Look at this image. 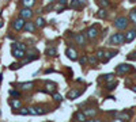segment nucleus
<instances>
[{
	"label": "nucleus",
	"mask_w": 136,
	"mask_h": 122,
	"mask_svg": "<svg viewBox=\"0 0 136 122\" xmlns=\"http://www.w3.org/2000/svg\"><path fill=\"white\" fill-rule=\"evenodd\" d=\"M36 24L38 27H44L45 26V19L42 18V16H38V18L36 19Z\"/></svg>",
	"instance_id": "22"
},
{
	"label": "nucleus",
	"mask_w": 136,
	"mask_h": 122,
	"mask_svg": "<svg viewBox=\"0 0 136 122\" xmlns=\"http://www.w3.org/2000/svg\"><path fill=\"white\" fill-rule=\"evenodd\" d=\"M135 38H136V29L129 30V31H127V33H125V42H127V44L132 42V41H133Z\"/></svg>",
	"instance_id": "10"
},
{
	"label": "nucleus",
	"mask_w": 136,
	"mask_h": 122,
	"mask_svg": "<svg viewBox=\"0 0 136 122\" xmlns=\"http://www.w3.org/2000/svg\"><path fill=\"white\" fill-rule=\"evenodd\" d=\"M102 77H103V79H105L106 81H110V80H113V77H114V76H113V75H112V73H108V75H103Z\"/></svg>",
	"instance_id": "33"
},
{
	"label": "nucleus",
	"mask_w": 136,
	"mask_h": 122,
	"mask_svg": "<svg viewBox=\"0 0 136 122\" xmlns=\"http://www.w3.org/2000/svg\"><path fill=\"white\" fill-rule=\"evenodd\" d=\"M132 89H133V91L136 92V87H132Z\"/></svg>",
	"instance_id": "39"
},
{
	"label": "nucleus",
	"mask_w": 136,
	"mask_h": 122,
	"mask_svg": "<svg viewBox=\"0 0 136 122\" xmlns=\"http://www.w3.org/2000/svg\"><path fill=\"white\" fill-rule=\"evenodd\" d=\"M113 115L116 118V121H129L131 119V114L120 111V113H113Z\"/></svg>",
	"instance_id": "6"
},
{
	"label": "nucleus",
	"mask_w": 136,
	"mask_h": 122,
	"mask_svg": "<svg viewBox=\"0 0 136 122\" xmlns=\"http://www.w3.org/2000/svg\"><path fill=\"white\" fill-rule=\"evenodd\" d=\"M87 4V0H71V4L69 7L72 8V10H82V8Z\"/></svg>",
	"instance_id": "4"
},
{
	"label": "nucleus",
	"mask_w": 136,
	"mask_h": 122,
	"mask_svg": "<svg viewBox=\"0 0 136 122\" xmlns=\"http://www.w3.org/2000/svg\"><path fill=\"white\" fill-rule=\"evenodd\" d=\"M18 87L21 89H23V91H29V89H31L34 87V83L33 81H29V83H21V84H18Z\"/></svg>",
	"instance_id": "14"
},
{
	"label": "nucleus",
	"mask_w": 136,
	"mask_h": 122,
	"mask_svg": "<svg viewBox=\"0 0 136 122\" xmlns=\"http://www.w3.org/2000/svg\"><path fill=\"white\" fill-rule=\"evenodd\" d=\"M11 106L14 109H19L21 107V100H18V99H12L11 100Z\"/></svg>",
	"instance_id": "27"
},
{
	"label": "nucleus",
	"mask_w": 136,
	"mask_h": 122,
	"mask_svg": "<svg viewBox=\"0 0 136 122\" xmlns=\"http://www.w3.org/2000/svg\"><path fill=\"white\" fill-rule=\"evenodd\" d=\"M135 27H136V23H135Z\"/></svg>",
	"instance_id": "40"
},
{
	"label": "nucleus",
	"mask_w": 136,
	"mask_h": 122,
	"mask_svg": "<svg viewBox=\"0 0 136 122\" xmlns=\"http://www.w3.org/2000/svg\"><path fill=\"white\" fill-rule=\"evenodd\" d=\"M128 26V19L125 16H118V18L114 19V27L118 30H124Z\"/></svg>",
	"instance_id": "2"
},
{
	"label": "nucleus",
	"mask_w": 136,
	"mask_h": 122,
	"mask_svg": "<svg viewBox=\"0 0 136 122\" xmlns=\"http://www.w3.org/2000/svg\"><path fill=\"white\" fill-rule=\"evenodd\" d=\"M128 59L129 60H136V53H131L129 56H128Z\"/></svg>",
	"instance_id": "36"
},
{
	"label": "nucleus",
	"mask_w": 136,
	"mask_h": 122,
	"mask_svg": "<svg viewBox=\"0 0 136 122\" xmlns=\"http://www.w3.org/2000/svg\"><path fill=\"white\" fill-rule=\"evenodd\" d=\"M124 42H125V35L121 34V33L112 34V37L109 39V44L110 45H120V44H124Z\"/></svg>",
	"instance_id": "1"
},
{
	"label": "nucleus",
	"mask_w": 136,
	"mask_h": 122,
	"mask_svg": "<svg viewBox=\"0 0 136 122\" xmlns=\"http://www.w3.org/2000/svg\"><path fill=\"white\" fill-rule=\"evenodd\" d=\"M45 53H46L48 56H51V57H56V56H57V50H56V47H54V46L48 47Z\"/></svg>",
	"instance_id": "19"
},
{
	"label": "nucleus",
	"mask_w": 136,
	"mask_h": 122,
	"mask_svg": "<svg viewBox=\"0 0 136 122\" xmlns=\"http://www.w3.org/2000/svg\"><path fill=\"white\" fill-rule=\"evenodd\" d=\"M12 47H17V49H22V50H25V49H26L25 44H22V42H14V44H12Z\"/></svg>",
	"instance_id": "26"
},
{
	"label": "nucleus",
	"mask_w": 136,
	"mask_h": 122,
	"mask_svg": "<svg viewBox=\"0 0 136 122\" xmlns=\"http://www.w3.org/2000/svg\"><path fill=\"white\" fill-rule=\"evenodd\" d=\"M67 2L68 0H59V3H61V4H67Z\"/></svg>",
	"instance_id": "38"
},
{
	"label": "nucleus",
	"mask_w": 136,
	"mask_h": 122,
	"mask_svg": "<svg viewBox=\"0 0 136 122\" xmlns=\"http://www.w3.org/2000/svg\"><path fill=\"white\" fill-rule=\"evenodd\" d=\"M10 94H11L12 96H15V98H19V95H21L18 91H14V89H11V91H10Z\"/></svg>",
	"instance_id": "35"
},
{
	"label": "nucleus",
	"mask_w": 136,
	"mask_h": 122,
	"mask_svg": "<svg viewBox=\"0 0 136 122\" xmlns=\"http://www.w3.org/2000/svg\"><path fill=\"white\" fill-rule=\"evenodd\" d=\"M19 114H21V115H27V114H29V109H21Z\"/></svg>",
	"instance_id": "34"
},
{
	"label": "nucleus",
	"mask_w": 136,
	"mask_h": 122,
	"mask_svg": "<svg viewBox=\"0 0 136 122\" xmlns=\"http://www.w3.org/2000/svg\"><path fill=\"white\" fill-rule=\"evenodd\" d=\"M64 8H66V4H61V3H59V4H56V6H54V10L57 11V12L63 11Z\"/></svg>",
	"instance_id": "28"
},
{
	"label": "nucleus",
	"mask_w": 136,
	"mask_h": 122,
	"mask_svg": "<svg viewBox=\"0 0 136 122\" xmlns=\"http://www.w3.org/2000/svg\"><path fill=\"white\" fill-rule=\"evenodd\" d=\"M117 86V81H114V80H110V81H108V84H106V88L109 89V91H112V89H114V87Z\"/></svg>",
	"instance_id": "23"
},
{
	"label": "nucleus",
	"mask_w": 136,
	"mask_h": 122,
	"mask_svg": "<svg viewBox=\"0 0 136 122\" xmlns=\"http://www.w3.org/2000/svg\"><path fill=\"white\" fill-rule=\"evenodd\" d=\"M86 61H87V57H86V56L80 59V64H82V65H84V64H86Z\"/></svg>",
	"instance_id": "37"
},
{
	"label": "nucleus",
	"mask_w": 136,
	"mask_h": 122,
	"mask_svg": "<svg viewBox=\"0 0 136 122\" xmlns=\"http://www.w3.org/2000/svg\"><path fill=\"white\" fill-rule=\"evenodd\" d=\"M26 19H23L22 16H19V18H17L14 22H12V29L14 30H17V31H19V30H22V29H25V24H26V22H25Z\"/></svg>",
	"instance_id": "3"
},
{
	"label": "nucleus",
	"mask_w": 136,
	"mask_h": 122,
	"mask_svg": "<svg viewBox=\"0 0 136 122\" xmlns=\"http://www.w3.org/2000/svg\"><path fill=\"white\" fill-rule=\"evenodd\" d=\"M83 113L86 114V117H87V118H89V117H91V118H93V117L95 115V114H97V110L93 109V107H87V109H84V110H83Z\"/></svg>",
	"instance_id": "17"
},
{
	"label": "nucleus",
	"mask_w": 136,
	"mask_h": 122,
	"mask_svg": "<svg viewBox=\"0 0 136 122\" xmlns=\"http://www.w3.org/2000/svg\"><path fill=\"white\" fill-rule=\"evenodd\" d=\"M12 56L15 59L18 60H22L23 57H25V50H22V49H17V47H12Z\"/></svg>",
	"instance_id": "12"
},
{
	"label": "nucleus",
	"mask_w": 136,
	"mask_h": 122,
	"mask_svg": "<svg viewBox=\"0 0 136 122\" xmlns=\"http://www.w3.org/2000/svg\"><path fill=\"white\" fill-rule=\"evenodd\" d=\"M79 95H80V91H78V89H71V91L67 94V98L69 100H74V99H76Z\"/></svg>",
	"instance_id": "15"
},
{
	"label": "nucleus",
	"mask_w": 136,
	"mask_h": 122,
	"mask_svg": "<svg viewBox=\"0 0 136 122\" xmlns=\"http://www.w3.org/2000/svg\"><path fill=\"white\" fill-rule=\"evenodd\" d=\"M131 69H132V68H131L129 64H120V65H117L116 72L118 73V75H124V73H128Z\"/></svg>",
	"instance_id": "5"
},
{
	"label": "nucleus",
	"mask_w": 136,
	"mask_h": 122,
	"mask_svg": "<svg viewBox=\"0 0 136 122\" xmlns=\"http://www.w3.org/2000/svg\"><path fill=\"white\" fill-rule=\"evenodd\" d=\"M19 15L22 16L23 19H30L33 16V11H31L30 7H23L22 10L19 11Z\"/></svg>",
	"instance_id": "7"
},
{
	"label": "nucleus",
	"mask_w": 136,
	"mask_h": 122,
	"mask_svg": "<svg viewBox=\"0 0 136 122\" xmlns=\"http://www.w3.org/2000/svg\"><path fill=\"white\" fill-rule=\"evenodd\" d=\"M129 18H131L135 23H136V10H132V11L129 12Z\"/></svg>",
	"instance_id": "31"
},
{
	"label": "nucleus",
	"mask_w": 136,
	"mask_h": 122,
	"mask_svg": "<svg viewBox=\"0 0 136 122\" xmlns=\"http://www.w3.org/2000/svg\"><path fill=\"white\" fill-rule=\"evenodd\" d=\"M53 99H54L56 102H61V100H63V96H61L60 94H53Z\"/></svg>",
	"instance_id": "32"
},
{
	"label": "nucleus",
	"mask_w": 136,
	"mask_h": 122,
	"mask_svg": "<svg viewBox=\"0 0 136 122\" xmlns=\"http://www.w3.org/2000/svg\"><path fill=\"white\" fill-rule=\"evenodd\" d=\"M89 62H90L91 65H94V67H97L98 62H99V60H98V57L94 54V56H89Z\"/></svg>",
	"instance_id": "20"
},
{
	"label": "nucleus",
	"mask_w": 136,
	"mask_h": 122,
	"mask_svg": "<svg viewBox=\"0 0 136 122\" xmlns=\"http://www.w3.org/2000/svg\"><path fill=\"white\" fill-rule=\"evenodd\" d=\"M29 114H30V115H38L37 107H30V109H29Z\"/></svg>",
	"instance_id": "30"
},
{
	"label": "nucleus",
	"mask_w": 136,
	"mask_h": 122,
	"mask_svg": "<svg viewBox=\"0 0 136 122\" xmlns=\"http://www.w3.org/2000/svg\"><path fill=\"white\" fill-rule=\"evenodd\" d=\"M46 89L48 91H56V88H57V86H56L54 83H46Z\"/></svg>",
	"instance_id": "25"
},
{
	"label": "nucleus",
	"mask_w": 136,
	"mask_h": 122,
	"mask_svg": "<svg viewBox=\"0 0 136 122\" xmlns=\"http://www.w3.org/2000/svg\"><path fill=\"white\" fill-rule=\"evenodd\" d=\"M74 118H75L76 121H86V119H87L86 114H84V113H82V111H78V113H75Z\"/></svg>",
	"instance_id": "18"
},
{
	"label": "nucleus",
	"mask_w": 136,
	"mask_h": 122,
	"mask_svg": "<svg viewBox=\"0 0 136 122\" xmlns=\"http://www.w3.org/2000/svg\"><path fill=\"white\" fill-rule=\"evenodd\" d=\"M66 54H67V57H68L69 60H72V61L78 60V53H76V50H75L74 47H67Z\"/></svg>",
	"instance_id": "9"
},
{
	"label": "nucleus",
	"mask_w": 136,
	"mask_h": 122,
	"mask_svg": "<svg viewBox=\"0 0 136 122\" xmlns=\"http://www.w3.org/2000/svg\"><path fill=\"white\" fill-rule=\"evenodd\" d=\"M95 56L98 57V60H99V61H103V62H108V60H106V57H105V50H103V49H98V50H97V53H95Z\"/></svg>",
	"instance_id": "16"
},
{
	"label": "nucleus",
	"mask_w": 136,
	"mask_h": 122,
	"mask_svg": "<svg viewBox=\"0 0 136 122\" xmlns=\"http://www.w3.org/2000/svg\"><path fill=\"white\" fill-rule=\"evenodd\" d=\"M99 6L101 7H103V8H106V7H109L110 6V3H109V0H99Z\"/></svg>",
	"instance_id": "29"
},
{
	"label": "nucleus",
	"mask_w": 136,
	"mask_h": 122,
	"mask_svg": "<svg viewBox=\"0 0 136 122\" xmlns=\"http://www.w3.org/2000/svg\"><path fill=\"white\" fill-rule=\"evenodd\" d=\"M36 27H37L36 22H30V20H27L26 24H25V30L29 31V33H34V31H36Z\"/></svg>",
	"instance_id": "13"
},
{
	"label": "nucleus",
	"mask_w": 136,
	"mask_h": 122,
	"mask_svg": "<svg viewBox=\"0 0 136 122\" xmlns=\"http://www.w3.org/2000/svg\"><path fill=\"white\" fill-rule=\"evenodd\" d=\"M97 16H98V18H106L108 14H106V10H105V8H101V10H98Z\"/></svg>",
	"instance_id": "24"
},
{
	"label": "nucleus",
	"mask_w": 136,
	"mask_h": 122,
	"mask_svg": "<svg viewBox=\"0 0 136 122\" xmlns=\"http://www.w3.org/2000/svg\"><path fill=\"white\" fill-rule=\"evenodd\" d=\"M74 39H75V42L79 46H84L86 45V37H84V34H75Z\"/></svg>",
	"instance_id": "11"
},
{
	"label": "nucleus",
	"mask_w": 136,
	"mask_h": 122,
	"mask_svg": "<svg viewBox=\"0 0 136 122\" xmlns=\"http://www.w3.org/2000/svg\"><path fill=\"white\" fill-rule=\"evenodd\" d=\"M21 3H22L23 7H30L31 8L36 4V0H21Z\"/></svg>",
	"instance_id": "21"
},
{
	"label": "nucleus",
	"mask_w": 136,
	"mask_h": 122,
	"mask_svg": "<svg viewBox=\"0 0 136 122\" xmlns=\"http://www.w3.org/2000/svg\"><path fill=\"white\" fill-rule=\"evenodd\" d=\"M87 38H90V39H95L98 37V27L97 26H93V27H90L89 30H87Z\"/></svg>",
	"instance_id": "8"
}]
</instances>
